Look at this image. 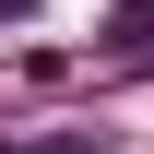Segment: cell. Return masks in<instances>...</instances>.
<instances>
[{"label": "cell", "instance_id": "1", "mask_svg": "<svg viewBox=\"0 0 154 154\" xmlns=\"http://www.w3.org/2000/svg\"><path fill=\"white\" fill-rule=\"evenodd\" d=\"M36 154H107V142H95V131H48Z\"/></svg>", "mask_w": 154, "mask_h": 154}]
</instances>
